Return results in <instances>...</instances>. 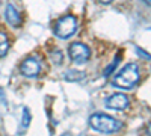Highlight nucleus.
<instances>
[{"label": "nucleus", "mask_w": 151, "mask_h": 136, "mask_svg": "<svg viewBox=\"0 0 151 136\" xmlns=\"http://www.w3.org/2000/svg\"><path fill=\"white\" fill-rule=\"evenodd\" d=\"M89 126L98 133L112 135V133H116L122 127V122L104 114H94L89 118Z\"/></svg>", "instance_id": "1"}, {"label": "nucleus", "mask_w": 151, "mask_h": 136, "mask_svg": "<svg viewBox=\"0 0 151 136\" xmlns=\"http://www.w3.org/2000/svg\"><path fill=\"white\" fill-rule=\"evenodd\" d=\"M145 2H147V3H148V5L151 6V0H145Z\"/></svg>", "instance_id": "15"}, {"label": "nucleus", "mask_w": 151, "mask_h": 136, "mask_svg": "<svg viewBox=\"0 0 151 136\" xmlns=\"http://www.w3.org/2000/svg\"><path fill=\"white\" fill-rule=\"evenodd\" d=\"M5 18L6 21L11 24L12 27H18L21 26V15H20V12L15 9V6L9 3L6 5V9H5Z\"/></svg>", "instance_id": "7"}, {"label": "nucleus", "mask_w": 151, "mask_h": 136, "mask_svg": "<svg viewBox=\"0 0 151 136\" xmlns=\"http://www.w3.org/2000/svg\"><path fill=\"white\" fill-rule=\"evenodd\" d=\"M76 30H77V21H76V18L73 15L62 17L55 24V35L59 36V38H64V40L73 36L76 33Z\"/></svg>", "instance_id": "3"}, {"label": "nucleus", "mask_w": 151, "mask_h": 136, "mask_svg": "<svg viewBox=\"0 0 151 136\" xmlns=\"http://www.w3.org/2000/svg\"><path fill=\"white\" fill-rule=\"evenodd\" d=\"M30 119H32V115H30L29 107H23V115H21V130L23 132L30 126Z\"/></svg>", "instance_id": "9"}, {"label": "nucleus", "mask_w": 151, "mask_h": 136, "mask_svg": "<svg viewBox=\"0 0 151 136\" xmlns=\"http://www.w3.org/2000/svg\"><path fill=\"white\" fill-rule=\"evenodd\" d=\"M141 74H139V68L136 64H129L125 65L115 77H113V85L118 86L122 89H130L133 86H136V83L139 82Z\"/></svg>", "instance_id": "2"}, {"label": "nucleus", "mask_w": 151, "mask_h": 136, "mask_svg": "<svg viewBox=\"0 0 151 136\" xmlns=\"http://www.w3.org/2000/svg\"><path fill=\"white\" fill-rule=\"evenodd\" d=\"M85 77V73L82 71H68L65 74V80H82Z\"/></svg>", "instance_id": "10"}, {"label": "nucleus", "mask_w": 151, "mask_h": 136, "mask_svg": "<svg viewBox=\"0 0 151 136\" xmlns=\"http://www.w3.org/2000/svg\"><path fill=\"white\" fill-rule=\"evenodd\" d=\"M40 70H41V67H40V64H38V60L35 58L24 59L20 65V73L26 77H36L38 74H40Z\"/></svg>", "instance_id": "6"}, {"label": "nucleus", "mask_w": 151, "mask_h": 136, "mask_svg": "<svg viewBox=\"0 0 151 136\" xmlns=\"http://www.w3.org/2000/svg\"><path fill=\"white\" fill-rule=\"evenodd\" d=\"M129 103H130V100L125 94H113L104 100V106L109 109H113V110H124L129 106Z\"/></svg>", "instance_id": "5"}, {"label": "nucleus", "mask_w": 151, "mask_h": 136, "mask_svg": "<svg viewBox=\"0 0 151 136\" xmlns=\"http://www.w3.org/2000/svg\"><path fill=\"white\" fill-rule=\"evenodd\" d=\"M148 132H150V135H151V122H150V126H148Z\"/></svg>", "instance_id": "14"}, {"label": "nucleus", "mask_w": 151, "mask_h": 136, "mask_svg": "<svg viewBox=\"0 0 151 136\" xmlns=\"http://www.w3.org/2000/svg\"><path fill=\"white\" fill-rule=\"evenodd\" d=\"M68 53H70V58H71L74 64H79V65L88 62L89 58H91L89 47H88L86 44H83V42H73L70 45Z\"/></svg>", "instance_id": "4"}, {"label": "nucleus", "mask_w": 151, "mask_h": 136, "mask_svg": "<svg viewBox=\"0 0 151 136\" xmlns=\"http://www.w3.org/2000/svg\"><path fill=\"white\" fill-rule=\"evenodd\" d=\"M100 2H101L103 5H109V3H112L113 0H100Z\"/></svg>", "instance_id": "13"}, {"label": "nucleus", "mask_w": 151, "mask_h": 136, "mask_svg": "<svg viewBox=\"0 0 151 136\" xmlns=\"http://www.w3.org/2000/svg\"><path fill=\"white\" fill-rule=\"evenodd\" d=\"M136 52H137V55H141L142 58H145V59H151V56L150 55H147L144 50H142V48H139V47H136Z\"/></svg>", "instance_id": "12"}, {"label": "nucleus", "mask_w": 151, "mask_h": 136, "mask_svg": "<svg viewBox=\"0 0 151 136\" xmlns=\"http://www.w3.org/2000/svg\"><path fill=\"white\" fill-rule=\"evenodd\" d=\"M62 136H70V135H68V133H64V135H62Z\"/></svg>", "instance_id": "16"}, {"label": "nucleus", "mask_w": 151, "mask_h": 136, "mask_svg": "<svg viewBox=\"0 0 151 136\" xmlns=\"http://www.w3.org/2000/svg\"><path fill=\"white\" fill-rule=\"evenodd\" d=\"M52 60H53L55 64H60V62H62V53H60L59 50L53 52V53H52Z\"/></svg>", "instance_id": "11"}, {"label": "nucleus", "mask_w": 151, "mask_h": 136, "mask_svg": "<svg viewBox=\"0 0 151 136\" xmlns=\"http://www.w3.org/2000/svg\"><path fill=\"white\" fill-rule=\"evenodd\" d=\"M8 50H9V40H8V35H6L3 30H0V58L6 56Z\"/></svg>", "instance_id": "8"}]
</instances>
